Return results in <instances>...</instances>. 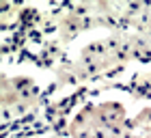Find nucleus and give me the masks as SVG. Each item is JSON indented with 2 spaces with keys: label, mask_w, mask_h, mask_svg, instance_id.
<instances>
[{
  "label": "nucleus",
  "mask_w": 151,
  "mask_h": 138,
  "mask_svg": "<svg viewBox=\"0 0 151 138\" xmlns=\"http://www.w3.org/2000/svg\"><path fill=\"white\" fill-rule=\"evenodd\" d=\"M127 101L136 99L121 86L88 88L69 114L63 134L67 138H127L134 112H129Z\"/></svg>",
  "instance_id": "1"
},
{
  "label": "nucleus",
  "mask_w": 151,
  "mask_h": 138,
  "mask_svg": "<svg viewBox=\"0 0 151 138\" xmlns=\"http://www.w3.org/2000/svg\"><path fill=\"white\" fill-rule=\"evenodd\" d=\"M134 63H138L136 43L127 30L95 34L69 56L73 75L82 88H95L97 84L104 86L110 80H119L121 73H127Z\"/></svg>",
  "instance_id": "2"
},
{
  "label": "nucleus",
  "mask_w": 151,
  "mask_h": 138,
  "mask_svg": "<svg viewBox=\"0 0 151 138\" xmlns=\"http://www.w3.org/2000/svg\"><path fill=\"white\" fill-rule=\"evenodd\" d=\"M2 125H13V138L37 129V119L45 106L50 88L35 73L22 69H2Z\"/></svg>",
  "instance_id": "3"
},
{
  "label": "nucleus",
  "mask_w": 151,
  "mask_h": 138,
  "mask_svg": "<svg viewBox=\"0 0 151 138\" xmlns=\"http://www.w3.org/2000/svg\"><path fill=\"white\" fill-rule=\"evenodd\" d=\"M127 138H151V101H140L134 108Z\"/></svg>",
  "instance_id": "4"
},
{
  "label": "nucleus",
  "mask_w": 151,
  "mask_h": 138,
  "mask_svg": "<svg viewBox=\"0 0 151 138\" xmlns=\"http://www.w3.org/2000/svg\"><path fill=\"white\" fill-rule=\"evenodd\" d=\"M15 138H67V136L60 132H54V129H32V132H24Z\"/></svg>",
  "instance_id": "5"
}]
</instances>
